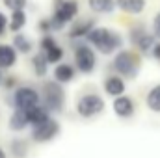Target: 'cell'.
Returning <instances> with one entry per match:
<instances>
[{"mask_svg": "<svg viewBox=\"0 0 160 158\" xmlns=\"http://www.w3.org/2000/svg\"><path fill=\"white\" fill-rule=\"evenodd\" d=\"M48 60H47V56L43 54V52H38V54H34L32 56V71H34V75L38 77V78H45L47 77V73H48Z\"/></svg>", "mask_w": 160, "mask_h": 158, "instance_id": "ac0fdd59", "label": "cell"}, {"mask_svg": "<svg viewBox=\"0 0 160 158\" xmlns=\"http://www.w3.org/2000/svg\"><path fill=\"white\" fill-rule=\"evenodd\" d=\"M153 34H155L157 39H160V11L155 15V19H153Z\"/></svg>", "mask_w": 160, "mask_h": 158, "instance_id": "f546056e", "label": "cell"}, {"mask_svg": "<svg viewBox=\"0 0 160 158\" xmlns=\"http://www.w3.org/2000/svg\"><path fill=\"white\" fill-rule=\"evenodd\" d=\"M26 21H28V17H26L24 9H21V11H13L11 17H9V32H13V34H21V30L26 26Z\"/></svg>", "mask_w": 160, "mask_h": 158, "instance_id": "ffe728a7", "label": "cell"}, {"mask_svg": "<svg viewBox=\"0 0 160 158\" xmlns=\"http://www.w3.org/2000/svg\"><path fill=\"white\" fill-rule=\"evenodd\" d=\"M17 50L13 45H0V69H9L17 62Z\"/></svg>", "mask_w": 160, "mask_h": 158, "instance_id": "e0dca14e", "label": "cell"}, {"mask_svg": "<svg viewBox=\"0 0 160 158\" xmlns=\"http://www.w3.org/2000/svg\"><path fill=\"white\" fill-rule=\"evenodd\" d=\"M39 93H41V104L48 110V114H60L63 110L65 91H63L62 84H58L56 80H47V82H43Z\"/></svg>", "mask_w": 160, "mask_h": 158, "instance_id": "7a4b0ae2", "label": "cell"}, {"mask_svg": "<svg viewBox=\"0 0 160 158\" xmlns=\"http://www.w3.org/2000/svg\"><path fill=\"white\" fill-rule=\"evenodd\" d=\"M9 151L13 158H26L28 156V141L22 138H15L9 143Z\"/></svg>", "mask_w": 160, "mask_h": 158, "instance_id": "7402d4cb", "label": "cell"}, {"mask_svg": "<svg viewBox=\"0 0 160 158\" xmlns=\"http://www.w3.org/2000/svg\"><path fill=\"white\" fill-rule=\"evenodd\" d=\"M112 108H114V114L121 119H130L134 116V110H136L134 101H132L128 95H121L118 99H114Z\"/></svg>", "mask_w": 160, "mask_h": 158, "instance_id": "8fae6325", "label": "cell"}, {"mask_svg": "<svg viewBox=\"0 0 160 158\" xmlns=\"http://www.w3.org/2000/svg\"><path fill=\"white\" fill-rule=\"evenodd\" d=\"M13 48L19 52V54H30L32 52V48H34V45H32V41L28 36H24V34H15L13 36Z\"/></svg>", "mask_w": 160, "mask_h": 158, "instance_id": "44dd1931", "label": "cell"}, {"mask_svg": "<svg viewBox=\"0 0 160 158\" xmlns=\"http://www.w3.org/2000/svg\"><path fill=\"white\" fill-rule=\"evenodd\" d=\"M8 102L11 104L13 110H32L36 106L41 104V93L36 87H30V86H19L9 97H8Z\"/></svg>", "mask_w": 160, "mask_h": 158, "instance_id": "277c9868", "label": "cell"}, {"mask_svg": "<svg viewBox=\"0 0 160 158\" xmlns=\"http://www.w3.org/2000/svg\"><path fill=\"white\" fill-rule=\"evenodd\" d=\"M102 87H104L106 95H110V97H116V99H118V97H121V95H125L127 84H125V80L121 78L119 75H110V77H106V78H104Z\"/></svg>", "mask_w": 160, "mask_h": 158, "instance_id": "7c38bea8", "label": "cell"}, {"mask_svg": "<svg viewBox=\"0 0 160 158\" xmlns=\"http://www.w3.org/2000/svg\"><path fill=\"white\" fill-rule=\"evenodd\" d=\"M88 6L93 13H99V15H110L118 9L116 0H88Z\"/></svg>", "mask_w": 160, "mask_h": 158, "instance_id": "2e32d148", "label": "cell"}, {"mask_svg": "<svg viewBox=\"0 0 160 158\" xmlns=\"http://www.w3.org/2000/svg\"><path fill=\"white\" fill-rule=\"evenodd\" d=\"M2 86H4L8 91H11V89L15 91V89H17V78L9 75V77H6V78H4V84H2Z\"/></svg>", "mask_w": 160, "mask_h": 158, "instance_id": "83f0119b", "label": "cell"}, {"mask_svg": "<svg viewBox=\"0 0 160 158\" xmlns=\"http://www.w3.org/2000/svg\"><path fill=\"white\" fill-rule=\"evenodd\" d=\"M151 56H153V58H155V60L160 63V41L155 45V47H153V50H151Z\"/></svg>", "mask_w": 160, "mask_h": 158, "instance_id": "4dcf8cb0", "label": "cell"}, {"mask_svg": "<svg viewBox=\"0 0 160 158\" xmlns=\"http://www.w3.org/2000/svg\"><path fill=\"white\" fill-rule=\"evenodd\" d=\"M128 41H130L140 52H143V54H145V52H151L153 47L158 43L157 37H155V34L149 32L143 22H138V24H134V26L128 30Z\"/></svg>", "mask_w": 160, "mask_h": 158, "instance_id": "52a82bcc", "label": "cell"}, {"mask_svg": "<svg viewBox=\"0 0 160 158\" xmlns=\"http://www.w3.org/2000/svg\"><path fill=\"white\" fill-rule=\"evenodd\" d=\"M86 41L91 47H95V50H99L101 54H106V56L119 52L121 47H123L121 34H118L112 28H104V26H95L89 32V36L86 37Z\"/></svg>", "mask_w": 160, "mask_h": 158, "instance_id": "6da1fadb", "label": "cell"}, {"mask_svg": "<svg viewBox=\"0 0 160 158\" xmlns=\"http://www.w3.org/2000/svg\"><path fill=\"white\" fill-rule=\"evenodd\" d=\"M6 30H9V19L0 11V37L6 34Z\"/></svg>", "mask_w": 160, "mask_h": 158, "instance_id": "f1b7e54d", "label": "cell"}, {"mask_svg": "<svg viewBox=\"0 0 160 158\" xmlns=\"http://www.w3.org/2000/svg\"><path fill=\"white\" fill-rule=\"evenodd\" d=\"M43 54L47 56L48 63H56V65H60L62 60H63V48H62L60 45L54 47V48H50V50H47V52H43Z\"/></svg>", "mask_w": 160, "mask_h": 158, "instance_id": "cb8c5ba5", "label": "cell"}, {"mask_svg": "<svg viewBox=\"0 0 160 158\" xmlns=\"http://www.w3.org/2000/svg\"><path fill=\"white\" fill-rule=\"evenodd\" d=\"M77 15H78V2H77V0H63L60 6L54 7L52 17H48V19H50V28H52V32L63 30V26L69 24V22H73Z\"/></svg>", "mask_w": 160, "mask_h": 158, "instance_id": "8992f818", "label": "cell"}, {"mask_svg": "<svg viewBox=\"0 0 160 158\" xmlns=\"http://www.w3.org/2000/svg\"><path fill=\"white\" fill-rule=\"evenodd\" d=\"M116 6L127 15H140L145 9L147 0H116Z\"/></svg>", "mask_w": 160, "mask_h": 158, "instance_id": "4fadbf2b", "label": "cell"}, {"mask_svg": "<svg viewBox=\"0 0 160 158\" xmlns=\"http://www.w3.org/2000/svg\"><path fill=\"white\" fill-rule=\"evenodd\" d=\"M95 28V21L93 19H82L71 24L69 32H67V37L71 41H78V39H86L89 36V32Z\"/></svg>", "mask_w": 160, "mask_h": 158, "instance_id": "30bf717a", "label": "cell"}, {"mask_svg": "<svg viewBox=\"0 0 160 158\" xmlns=\"http://www.w3.org/2000/svg\"><path fill=\"white\" fill-rule=\"evenodd\" d=\"M75 75H77V67L71 63H60L54 69V80L58 84H69L75 78Z\"/></svg>", "mask_w": 160, "mask_h": 158, "instance_id": "5bb4252c", "label": "cell"}, {"mask_svg": "<svg viewBox=\"0 0 160 158\" xmlns=\"http://www.w3.org/2000/svg\"><path fill=\"white\" fill-rule=\"evenodd\" d=\"M0 158H6V153H4L2 149H0Z\"/></svg>", "mask_w": 160, "mask_h": 158, "instance_id": "d6a6232c", "label": "cell"}, {"mask_svg": "<svg viewBox=\"0 0 160 158\" xmlns=\"http://www.w3.org/2000/svg\"><path fill=\"white\" fill-rule=\"evenodd\" d=\"M39 28L41 32H43V36H48V34H52V28H50V19H41L39 21Z\"/></svg>", "mask_w": 160, "mask_h": 158, "instance_id": "4316f807", "label": "cell"}, {"mask_svg": "<svg viewBox=\"0 0 160 158\" xmlns=\"http://www.w3.org/2000/svg\"><path fill=\"white\" fill-rule=\"evenodd\" d=\"M9 128L13 132H22L24 128L30 126V121H28V114L24 110H13L11 117H9Z\"/></svg>", "mask_w": 160, "mask_h": 158, "instance_id": "9a60e30c", "label": "cell"}, {"mask_svg": "<svg viewBox=\"0 0 160 158\" xmlns=\"http://www.w3.org/2000/svg\"><path fill=\"white\" fill-rule=\"evenodd\" d=\"M26 114H28V121H30V126H32V128H34V126H39V125H43L45 121L50 119L48 110H47L43 104L36 106V108H32V110H28Z\"/></svg>", "mask_w": 160, "mask_h": 158, "instance_id": "d6986e66", "label": "cell"}, {"mask_svg": "<svg viewBox=\"0 0 160 158\" xmlns=\"http://www.w3.org/2000/svg\"><path fill=\"white\" fill-rule=\"evenodd\" d=\"M2 2H4V6H6L8 9H11V13L24 9L26 4H28V0H2Z\"/></svg>", "mask_w": 160, "mask_h": 158, "instance_id": "d4e9b609", "label": "cell"}, {"mask_svg": "<svg viewBox=\"0 0 160 158\" xmlns=\"http://www.w3.org/2000/svg\"><path fill=\"white\" fill-rule=\"evenodd\" d=\"M58 134H60V123L54 117H50L48 121H45L43 125L34 126L30 136H32V140H34L36 143H48V141H52Z\"/></svg>", "mask_w": 160, "mask_h": 158, "instance_id": "9c48e42d", "label": "cell"}, {"mask_svg": "<svg viewBox=\"0 0 160 158\" xmlns=\"http://www.w3.org/2000/svg\"><path fill=\"white\" fill-rule=\"evenodd\" d=\"M112 67L114 71L119 75L121 78H136L138 73H140V67H142V58L140 54L132 52V50H125L121 48L119 52L114 56V62H112Z\"/></svg>", "mask_w": 160, "mask_h": 158, "instance_id": "3957f363", "label": "cell"}, {"mask_svg": "<svg viewBox=\"0 0 160 158\" xmlns=\"http://www.w3.org/2000/svg\"><path fill=\"white\" fill-rule=\"evenodd\" d=\"M145 104H147L149 110L160 114V84L149 89V93H147V97H145Z\"/></svg>", "mask_w": 160, "mask_h": 158, "instance_id": "603a6c76", "label": "cell"}, {"mask_svg": "<svg viewBox=\"0 0 160 158\" xmlns=\"http://www.w3.org/2000/svg\"><path fill=\"white\" fill-rule=\"evenodd\" d=\"M4 78H6V77H4V75H2V69H0V86H2V84H4Z\"/></svg>", "mask_w": 160, "mask_h": 158, "instance_id": "1f68e13d", "label": "cell"}, {"mask_svg": "<svg viewBox=\"0 0 160 158\" xmlns=\"http://www.w3.org/2000/svg\"><path fill=\"white\" fill-rule=\"evenodd\" d=\"M39 47H41V52H47V50L58 47V43H56V39L52 37V34H48V36H43V37H41Z\"/></svg>", "mask_w": 160, "mask_h": 158, "instance_id": "484cf974", "label": "cell"}, {"mask_svg": "<svg viewBox=\"0 0 160 158\" xmlns=\"http://www.w3.org/2000/svg\"><path fill=\"white\" fill-rule=\"evenodd\" d=\"M75 48V67L82 75H91L97 65V56L88 41H71Z\"/></svg>", "mask_w": 160, "mask_h": 158, "instance_id": "5b68a950", "label": "cell"}, {"mask_svg": "<svg viewBox=\"0 0 160 158\" xmlns=\"http://www.w3.org/2000/svg\"><path fill=\"white\" fill-rule=\"evenodd\" d=\"M104 99L97 93H86L77 101V114L84 119H91L104 112Z\"/></svg>", "mask_w": 160, "mask_h": 158, "instance_id": "ba28073f", "label": "cell"}]
</instances>
